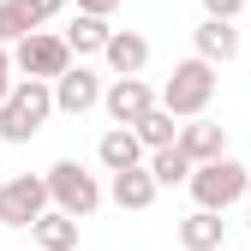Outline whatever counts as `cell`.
I'll return each instance as SVG.
<instances>
[{
  "mask_svg": "<svg viewBox=\"0 0 251 251\" xmlns=\"http://www.w3.org/2000/svg\"><path fill=\"white\" fill-rule=\"evenodd\" d=\"M48 114H54L48 78H12L6 102H0V144H30L48 126Z\"/></svg>",
  "mask_w": 251,
  "mask_h": 251,
  "instance_id": "1",
  "label": "cell"
},
{
  "mask_svg": "<svg viewBox=\"0 0 251 251\" xmlns=\"http://www.w3.org/2000/svg\"><path fill=\"white\" fill-rule=\"evenodd\" d=\"M185 185H192V203L198 209H233L245 198V185H251V168L233 162V155H215V162H192V174H185Z\"/></svg>",
  "mask_w": 251,
  "mask_h": 251,
  "instance_id": "2",
  "label": "cell"
},
{
  "mask_svg": "<svg viewBox=\"0 0 251 251\" xmlns=\"http://www.w3.org/2000/svg\"><path fill=\"white\" fill-rule=\"evenodd\" d=\"M215 84H222V78H215V66L192 54V60H179V66H174V78L162 84V96H155V102H162L174 120H192V114H209Z\"/></svg>",
  "mask_w": 251,
  "mask_h": 251,
  "instance_id": "3",
  "label": "cell"
},
{
  "mask_svg": "<svg viewBox=\"0 0 251 251\" xmlns=\"http://www.w3.org/2000/svg\"><path fill=\"white\" fill-rule=\"evenodd\" d=\"M42 179H48V203H54V209H66V215H78V222H84V215H96L102 198H108V192H102V179L90 174L84 162H72V155H66V162H54Z\"/></svg>",
  "mask_w": 251,
  "mask_h": 251,
  "instance_id": "4",
  "label": "cell"
},
{
  "mask_svg": "<svg viewBox=\"0 0 251 251\" xmlns=\"http://www.w3.org/2000/svg\"><path fill=\"white\" fill-rule=\"evenodd\" d=\"M72 66V48L60 30H30V36L12 42V72L18 78H60Z\"/></svg>",
  "mask_w": 251,
  "mask_h": 251,
  "instance_id": "5",
  "label": "cell"
},
{
  "mask_svg": "<svg viewBox=\"0 0 251 251\" xmlns=\"http://www.w3.org/2000/svg\"><path fill=\"white\" fill-rule=\"evenodd\" d=\"M42 209H48V179L42 174L0 179V227H30Z\"/></svg>",
  "mask_w": 251,
  "mask_h": 251,
  "instance_id": "6",
  "label": "cell"
},
{
  "mask_svg": "<svg viewBox=\"0 0 251 251\" xmlns=\"http://www.w3.org/2000/svg\"><path fill=\"white\" fill-rule=\"evenodd\" d=\"M48 90H54V114H72V120H78V114H90V108L102 102V78L90 72L84 60H72L60 78H48Z\"/></svg>",
  "mask_w": 251,
  "mask_h": 251,
  "instance_id": "7",
  "label": "cell"
},
{
  "mask_svg": "<svg viewBox=\"0 0 251 251\" xmlns=\"http://www.w3.org/2000/svg\"><path fill=\"white\" fill-rule=\"evenodd\" d=\"M96 108H108V120H114V126H132L138 114H150V108H155V90L144 84V72H132V78H108Z\"/></svg>",
  "mask_w": 251,
  "mask_h": 251,
  "instance_id": "8",
  "label": "cell"
},
{
  "mask_svg": "<svg viewBox=\"0 0 251 251\" xmlns=\"http://www.w3.org/2000/svg\"><path fill=\"white\" fill-rule=\"evenodd\" d=\"M192 162H215V155H227V126L222 120H209V114H192L179 126V138H174Z\"/></svg>",
  "mask_w": 251,
  "mask_h": 251,
  "instance_id": "9",
  "label": "cell"
},
{
  "mask_svg": "<svg viewBox=\"0 0 251 251\" xmlns=\"http://www.w3.org/2000/svg\"><path fill=\"white\" fill-rule=\"evenodd\" d=\"M102 60H108V72H114V78H132V72L150 66V36H138V30H108Z\"/></svg>",
  "mask_w": 251,
  "mask_h": 251,
  "instance_id": "10",
  "label": "cell"
},
{
  "mask_svg": "<svg viewBox=\"0 0 251 251\" xmlns=\"http://www.w3.org/2000/svg\"><path fill=\"white\" fill-rule=\"evenodd\" d=\"M192 42H198V60H209V66L239 60V30H233V18H203L192 30Z\"/></svg>",
  "mask_w": 251,
  "mask_h": 251,
  "instance_id": "11",
  "label": "cell"
},
{
  "mask_svg": "<svg viewBox=\"0 0 251 251\" xmlns=\"http://www.w3.org/2000/svg\"><path fill=\"white\" fill-rule=\"evenodd\" d=\"M30 239H36V251H78V215L48 203L36 222H30Z\"/></svg>",
  "mask_w": 251,
  "mask_h": 251,
  "instance_id": "12",
  "label": "cell"
},
{
  "mask_svg": "<svg viewBox=\"0 0 251 251\" xmlns=\"http://www.w3.org/2000/svg\"><path fill=\"white\" fill-rule=\"evenodd\" d=\"M144 144H138V132H132V126H108V132H102V144H96V162L108 168V174H120V168H138L144 162Z\"/></svg>",
  "mask_w": 251,
  "mask_h": 251,
  "instance_id": "13",
  "label": "cell"
},
{
  "mask_svg": "<svg viewBox=\"0 0 251 251\" xmlns=\"http://www.w3.org/2000/svg\"><path fill=\"white\" fill-rule=\"evenodd\" d=\"M179 245H185V251H222V245H227L222 209H192V215L179 222Z\"/></svg>",
  "mask_w": 251,
  "mask_h": 251,
  "instance_id": "14",
  "label": "cell"
},
{
  "mask_svg": "<svg viewBox=\"0 0 251 251\" xmlns=\"http://www.w3.org/2000/svg\"><path fill=\"white\" fill-rule=\"evenodd\" d=\"M155 192H162V185L150 179V168H144V162H138V168H120V174H114V185H108V198H114L120 209H132V215H138V209H150V203H155Z\"/></svg>",
  "mask_w": 251,
  "mask_h": 251,
  "instance_id": "15",
  "label": "cell"
},
{
  "mask_svg": "<svg viewBox=\"0 0 251 251\" xmlns=\"http://www.w3.org/2000/svg\"><path fill=\"white\" fill-rule=\"evenodd\" d=\"M48 18L36 12V0H0V42H18V36H30V30H42Z\"/></svg>",
  "mask_w": 251,
  "mask_h": 251,
  "instance_id": "16",
  "label": "cell"
},
{
  "mask_svg": "<svg viewBox=\"0 0 251 251\" xmlns=\"http://www.w3.org/2000/svg\"><path fill=\"white\" fill-rule=\"evenodd\" d=\"M60 36H66V48L84 60V54H102V42H108V18H96V12H78L66 30H60Z\"/></svg>",
  "mask_w": 251,
  "mask_h": 251,
  "instance_id": "17",
  "label": "cell"
},
{
  "mask_svg": "<svg viewBox=\"0 0 251 251\" xmlns=\"http://www.w3.org/2000/svg\"><path fill=\"white\" fill-rule=\"evenodd\" d=\"M132 132H138V144H144V150H168V144L179 138V120H174L162 102H155L150 114H138V120H132Z\"/></svg>",
  "mask_w": 251,
  "mask_h": 251,
  "instance_id": "18",
  "label": "cell"
},
{
  "mask_svg": "<svg viewBox=\"0 0 251 251\" xmlns=\"http://www.w3.org/2000/svg\"><path fill=\"white\" fill-rule=\"evenodd\" d=\"M144 168H150L155 185H185V174H192V155H185L179 144H168V150H150V155H144Z\"/></svg>",
  "mask_w": 251,
  "mask_h": 251,
  "instance_id": "19",
  "label": "cell"
},
{
  "mask_svg": "<svg viewBox=\"0 0 251 251\" xmlns=\"http://www.w3.org/2000/svg\"><path fill=\"white\" fill-rule=\"evenodd\" d=\"M245 0H203V18H239Z\"/></svg>",
  "mask_w": 251,
  "mask_h": 251,
  "instance_id": "20",
  "label": "cell"
},
{
  "mask_svg": "<svg viewBox=\"0 0 251 251\" xmlns=\"http://www.w3.org/2000/svg\"><path fill=\"white\" fill-rule=\"evenodd\" d=\"M6 90H12V48L0 42V102H6Z\"/></svg>",
  "mask_w": 251,
  "mask_h": 251,
  "instance_id": "21",
  "label": "cell"
},
{
  "mask_svg": "<svg viewBox=\"0 0 251 251\" xmlns=\"http://www.w3.org/2000/svg\"><path fill=\"white\" fill-rule=\"evenodd\" d=\"M114 6H120V0H78V12H96V18H108Z\"/></svg>",
  "mask_w": 251,
  "mask_h": 251,
  "instance_id": "22",
  "label": "cell"
},
{
  "mask_svg": "<svg viewBox=\"0 0 251 251\" xmlns=\"http://www.w3.org/2000/svg\"><path fill=\"white\" fill-rule=\"evenodd\" d=\"M66 6H72V0H36V12H42V18H54V12H66Z\"/></svg>",
  "mask_w": 251,
  "mask_h": 251,
  "instance_id": "23",
  "label": "cell"
},
{
  "mask_svg": "<svg viewBox=\"0 0 251 251\" xmlns=\"http://www.w3.org/2000/svg\"><path fill=\"white\" fill-rule=\"evenodd\" d=\"M245 198H251V185H245Z\"/></svg>",
  "mask_w": 251,
  "mask_h": 251,
  "instance_id": "24",
  "label": "cell"
}]
</instances>
